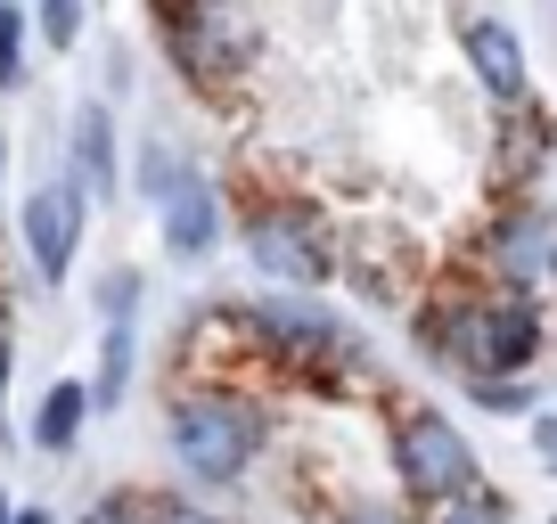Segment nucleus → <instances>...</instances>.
<instances>
[{"instance_id":"f257e3e1","label":"nucleus","mask_w":557,"mask_h":524,"mask_svg":"<svg viewBox=\"0 0 557 524\" xmlns=\"http://www.w3.org/2000/svg\"><path fill=\"white\" fill-rule=\"evenodd\" d=\"M418 345L451 361L459 377H524L541 352V312L524 296H500V287H468V296H435L418 312Z\"/></svg>"},{"instance_id":"f03ea898","label":"nucleus","mask_w":557,"mask_h":524,"mask_svg":"<svg viewBox=\"0 0 557 524\" xmlns=\"http://www.w3.org/2000/svg\"><path fill=\"white\" fill-rule=\"evenodd\" d=\"M164 442H173L181 475L213 491V484H238V475L262 459L271 419H262V402L238 394V385H189V394L164 410Z\"/></svg>"},{"instance_id":"7ed1b4c3","label":"nucleus","mask_w":557,"mask_h":524,"mask_svg":"<svg viewBox=\"0 0 557 524\" xmlns=\"http://www.w3.org/2000/svg\"><path fill=\"white\" fill-rule=\"evenodd\" d=\"M157 25H164L173 66L197 90H222L255 66V17H246L238 0H157Z\"/></svg>"},{"instance_id":"20e7f679","label":"nucleus","mask_w":557,"mask_h":524,"mask_svg":"<svg viewBox=\"0 0 557 524\" xmlns=\"http://www.w3.org/2000/svg\"><path fill=\"white\" fill-rule=\"evenodd\" d=\"M394 467H401V484H410L426 508L459 500V491H484V459H475L468 435H459L443 410H426V402L394 419Z\"/></svg>"},{"instance_id":"39448f33","label":"nucleus","mask_w":557,"mask_h":524,"mask_svg":"<svg viewBox=\"0 0 557 524\" xmlns=\"http://www.w3.org/2000/svg\"><path fill=\"white\" fill-rule=\"evenodd\" d=\"M246 254H255V271H271L278 287H296V296H312V287H329L336 254H329V229L312 222V213L296 205V197H271V205H255L238 222Z\"/></svg>"},{"instance_id":"423d86ee","label":"nucleus","mask_w":557,"mask_h":524,"mask_svg":"<svg viewBox=\"0 0 557 524\" xmlns=\"http://www.w3.org/2000/svg\"><path fill=\"white\" fill-rule=\"evenodd\" d=\"M484 279L500 287V296H524V303H533L541 287H557V213L541 205V197H517V205L492 213Z\"/></svg>"},{"instance_id":"0eeeda50","label":"nucleus","mask_w":557,"mask_h":524,"mask_svg":"<svg viewBox=\"0 0 557 524\" xmlns=\"http://www.w3.org/2000/svg\"><path fill=\"white\" fill-rule=\"evenodd\" d=\"M246 328H255L262 345L278 352V361H304V369L345 361V352H352V336L336 328V312H320V303L296 296V287H278L271 303H255V312H246Z\"/></svg>"},{"instance_id":"6e6552de","label":"nucleus","mask_w":557,"mask_h":524,"mask_svg":"<svg viewBox=\"0 0 557 524\" xmlns=\"http://www.w3.org/2000/svg\"><path fill=\"white\" fill-rule=\"evenodd\" d=\"M83 197L66 189V173L58 180H34V197H25V213H17V229H25V254H34V279L41 287H58L74 271V246H83Z\"/></svg>"},{"instance_id":"1a4fd4ad","label":"nucleus","mask_w":557,"mask_h":524,"mask_svg":"<svg viewBox=\"0 0 557 524\" xmlns=\"http://www.w3.org/2000/svg\"><path fill=\"white\" fill-rule=\"evenodd\" d=\"M222 222H230V213H222V189H213L197 164L157 197V229H164V254H173V262L213 254V246H222Z\"/></svg>"},{"instance_id":"9d476101","label":"nucleus","mask_w":557,"mask_h":524,"mask_svg":"<svg viewBox=\"0 0 557 524\" xmlns=\"http://www.w3.org/2000/svg\"><path fill=\"white\" fill-rule=\"evenodd\" d=\"M115 115H107V99H83L74 107V140H66V189L83 197V205H99V197H115Z\"/></svg>"},{"instance_id":"9b49d317","label":"nucleus","mask_w":557,"mask_h":524,"mask_svg":"<svg viewBox=\"0 0 557 524\" xmlns=\"http://www.w3.org/2000/svg\"><path fill=\"white\" fill-rule=\"evenodd\" d=\"M459 50H468V66H475V83H484V99L524 107V90H533V74H524V41L508 34L500 17H468Z\"/></svg>"},{"instance_id":"f8f14e48","label":"nucleus","mask_w":557,"mask_h":524,"mask_svg":"<svg viewBox=\"0 0 557 524\" xmlns=\"http://www.w3.org/2000/svg\"><path fill=\"white\" fill-rule=\"evenodd\" d=\"M83 419H90V385L58 377L50 394H41V410H34V451H74V442H83Z\"/></svg>"},{"instance_id":"ddd939ff","label":"nucleus","mask_w":557,"mask_h":524,"mask_svg":"<svg viewBox=\"0 0 557 524\" xmlns=\"http://www.w3.org/2000/svg\"><path fill=\"white\" fill-rule=\"evenodd\" d=\"M132 352H139L132 320H107V336H99V377H90V410H115L123 394H132Z\"/></svg>"},{"instance_id":"4468645a","label":"nucleus","mask_w":557,"mask_h":524,"mask_svg":"<svg viewBox=\"0 0 557 524\" xmlns=\"http://www.w3.org/2000/svg\"><path fill=\"white\" fill-rule=\"evenodd\" d=\"M25 41H34V25H25L17 0H0V90L25 83Z\"/></svg>"},{"instance_id":"2eb2a0df","label":"nucleus","mask_w":557,"mask_h":524,"mask_svg":"<svg viewBox=\"0 0 557 524\" xmlns=\"http://www.w3.org/2000/svg\"><path fill=\"white\" fill-rule=\"evenodd\" d=\"M426 524H508V500L500 491H459V500L426 508Z\"/></svg>"},{"instance_id":"dca6fc26","label":"nucleus","mask_w":557,"mask_h":524,"mask_svg":"<svg viewBox=\"0 0 557 524\" xmlns=\"http://www.w3.org/2000/svg\"><path fill=\"white\" fill-rule=\"evenodd\" d=\"M468 394L492 410V419H533V385H524V377H475Z\"/></svg>"},{"instance_id":"f3484780","label":"nucleus","mask_w":557,"mask_h":524,"mask_svg":"<svg viewBox=\"0 0 557 524\" xmlns=\"http://www.w3.org/2000/svg\"><path fill=\"white\" fill-rule=\"evenodd\" d=\"M41 41H50V50H74V41H83V0H41Z\"/></svg>"},{"instance_id":"a211bd4d","label":"nucleus","mask_w":557,"mask_h":524,"mask_svg":"<svg viewBox=\"0 0 557 524\" xmlns=\"http://www.w3.org/2000/svg\"><path fill=\"white\" fill-rule=\"evenodd\" d=\"M148 508L157 500H139V491H107V500H90L83 524H148Z\"/></svg>"},{"instance_id":"6ab92c4d","label":"nucleus","mask_w":557,"mask_h":524,"mask_svg":"<svg viewBox=\"0 0 557 524\" xmlns=\"http://www.w3.org/2000/svg\"><path fill=\"white\" fill-rule=\"evenodd\" d=\"M181 173H189V157H173V148H148V157H139V180H148V197H164Z\"/></svg>"},{"instance_id":"aec40b11","label":"nucleus","mask_w":557,"mask_h":524,"mask_svg":"<svg viewBox=\"0 0 557 524\" xmlns=\"http://www.w3.org/2000/svg\"><path fill=\"white\" fill-rule=\"evenodd\" d=\"M132 303H139V279H132V271H115V279L99 287V320H132Z\"/></svg>"},{"instance_id":"412c9836","label":"nucleus","mask_w":557,"mask_h":524,"mask_svg":"<svg viewBox=\"0 0 557 524\" xmlns=\"http://www.w3.org/2000/svg\"><path fill=\"white\" fill-rule=\"evenodd\" d=\"M148 524H222L213 508H189V500H164V508H148Z\"/></svg>"},{"instance_id":"4be33fe9","label":"nucleus","mask_w":557,"mask_h":524,"mask_svg":"<svg viewBox=\"0 0 557 524\" xmlns=\"http://www.w3.org/2000/svg\"><path fill=\"white\" fill-rule=\"evenodd\" d=\"M524 426H533V451H541V459H549V467H557V410H533V419H524Z\"/></svg>"},{"instance_id":"5701e85b","label":"nucleus","mask_w":557,"mask_h":524,"mask_svg":"<svg viewBox=\"0 0 557 524\" xmlns=\"http://www.w3.org/2000/svg\"><path fill=\"white\" fill-rule=\"evenodd\" d=\"M9 361H17V345H9V320H0V402H9Z\"/></svg>"},{"instance_id":"b1692460","label":"nucleus","mask_w":557,"mask_h":524,"mask_svg":"<svg viewBox=\"0 0 557 524\" xmlns=\"http://www.w3.org/2000/svg\"><path fill=\"white\" fill-rule=\"evenodd\" d=\"M345 524H401V516H394V508H352Z\"/></svg>"},{"instance_id":"393cba45","label":"nucleus","mask_w":557,"mask_h":524,"mask_svg":"<svg viewBox=\"0 0 557 524\" xmlns=\"http://www.w3.org/2000/svg\"><path fill=\"white\" fill-rule=\"evenodd\" d=\"M9 524H58L50 508H9Z\"/></svg>"},{"instance_id":"a878e982","label":"nucleus","mask_w":557,"mask_h":524,"mask_svg":"<svg viewBox=\"0 0 557 524\" xmlns=\"http://www.w3.org/2000/svg\"><path fill=\"white\" fill-rule=\"evenodd\" d=\"M0 173H9V132H0Z\"/></svg>"},{"instance_id":"bb28decb","label":"nucleus","mask_w":557,"mask_h":524,"mask_svg":"<svg viewBox=\"0 0 557 524\" xmlns=\"http://www.w3.org/2000/svg\"><path fill=\"white\" fill-rule=\"evenodd\" d=\"M0 524H9V500H0Z\"/></svg>"},{"instance_id":"cd10ccee","label":"nucleus","mask_w":557,"mask_h":524,"mask_svg":"<svg viewBox=\"0 0 557 524\" xmlns=\"http://www.w3.org/2000/svg\"><path fill=\"white\" fill-rule=\"evenodd\" d=\"M549 524H557V516H549Z\"/></svg>"}]
</instances>
